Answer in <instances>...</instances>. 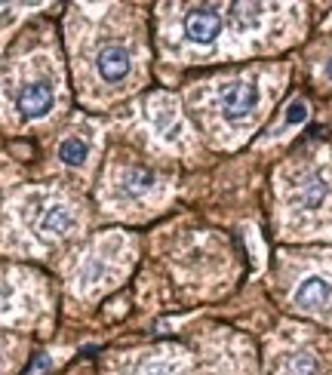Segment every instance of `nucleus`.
I'll list each match as a JSON object with an SVG mask.
<instances>
[{"mask_svg":"<svg viewBox=\"0 0 332 375\" xmlns=\"http://www.w3.org/2000/svg\"><path fill=\"white\" fill-rule=\"evenodd\" d=\"M259 105L256 81H231L219 90V108L228 120H247Z\"/></svg>","mask_w":332,"mask_h":375,"instance_id":"1","label":"nucleus"},{"mask_svg":"<svg viewBox=\"0 0 332 375\" xmlns=\"http://www.w3.org/2000/svg\"><path fill=\"white\" fill-rule=\"evenodd\" d=\"M182 31H185V37H188L191 43L207 46V43H212V41L219 37V31H222V19H219V13H216L212 6H194L191 13L185 16Z\"/></svg>","mask_w":332,"mask_h":375,"instance_id":"2","label":"nucleus"},{"mask_svg":"<svg viewBox=\"0 0 332 375\" xmlns=\"http://www.w3.org/2000/svg\"><path fill=\"white\" fill-rule=\"evenodd\" d=\"M95 71L105 83H123L133 71V58H130V49L120 46V43H105L95 56Z\"/></svg>","mask_w":332,"mask_h":375,"instance_id":"3","label":"nucleus"},{"mask_svg":"<svg viewBox=\"0 0 332 375\" xmlns=\"http://www.w3.org/2000/svg\"><path fill=\"white\" fill-rule=\"evenodd\" d=\"M34 228H37V234H43V237H65L68 231L74 228L71 206H65L58 200L41 203L34 210Z\"/></svg>","mask_w":332,"mask_h":375,"instance_id":"4","label":"nucleus"},{"mask_svg":"<svg viewBox=\"0 0 332 375\" xmlns=\"http://www.w3.org/2000/svg\"><path fill=\"white\" fill-rule=\"evenodd\" d=\"M292 302H296L299 308H305V311L326 308V304L332 302V280L326 277V274H308V277L296 286Z\"/></svg>","mask_w":332,"mask_h":375,"instance_id":"5","label":"nucleus"},{"mask_svg":"<svg viewBox=\"0 0 332 375\" xmlns=\"http://www.w3.org/2000/svg\"><path fill=\"white\" fill-rule=\"evenodd\" d=\"M16 105H19V111H22V117H28V120H37V117L50 114V108H53V86L46 83V81L25 83L22 90H19V96H16Z\"/></svg>","mask_w":332,"mask_h":375,"instance_id":"6","label":"nucleus"},{"mask_svg":"<svg viewBox=\"0 0 332 375\" xmlns=\"http://www.w3.org/2000/svg\"><path fill=\"white\" fill-rule=\"evenodd\" d=\"M326 194H329V182L320 173L301 175L299 185H296V203H299V210H305V212L320 210L326 200Z\"/></svg>","mask_w":332,"mask_h":375,"instance_id":"7","label":"nucleus"},{"mask_svg":"<svg viewBox=\"0 0 332 375\" xmlns=\"http://www.w3.org/2000/svg\"><path fill=\"white\" fill-rule=\"evenodd\" d=\"M120 188H123V194H130V197H142V194H148L154 188V175L145 173V170H130L123 175Z\"/></svg>","mask_w":332,"mask_h":375,"instance_id":"8","label":"nucleus"},{"mask_svg":"<svg viewBox=\"0 0 332 375\" xmlns=\"http://www.w3.org/2000/svg\"><path fill=\"white\" fill-rule=\"evenodd\" d=\"M86 154H90V148H86V142H81V139H65L58 145V160L68 163V166H81L86 160Z\"/></svg>","mask_w":332,"mask_h":375,"instance_id":"9","label":"nucleus"},{"mask_svg":"<svg viewBox=\"0 0 332 375\" xmlns=\"http://www.w3.org/2000/svg\"><path fill=\"white\" fill-rule=\"evenodd\" d=\"M305 105H301V102H296V105H289V114H286V123H301V120H305Z\"/></svg>","mask_w":332,"mask_h":375,"instance_id":"10","label":"nucleus"},{"mask_svg":"<svg viewBox=\"0 0 332 375\" xmlns=\"http://www.w3.org/2000/svg\"><path fill=\"white\" fill-rule=\"evenodd\" d=\"M326 74H329V81H332V58H329V65H326Z\"/></svg>","mask_w":332,"mask_h":375,"instance_id":"11","label":"nucleus"}]
</instances>
